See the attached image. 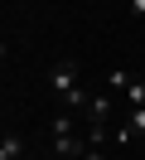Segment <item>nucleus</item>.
Instances as JSON below:
<instances>
[{
  "label": "nucleus",
  "instance_id": "nucleus-1",
  "mask_svg": "<svg viewBox=\"0 0 145 160\" xmlns=\"http://www.w3.org/2000/svg\"><path fill=\"white\" fill-rule=\"evenodd\" d=\"M48 88L63 97L68 112H77V107H87V102H92V92L82 88V68H77L73 58H63V63H53V68H48Z\"/></svg>",
  "mask_w": 145,
  "mask_h": 160
},
{
  "label": "nucleus",
  "instance_id": "nucleus-2",
  "mask_svg": "<svg viewBox=\"0 0 145 160\" xmlns=\"http://www.w3.org/2000/svg\"><path fill=\"white\" fill-rule=\"evenodd\" d=\"M135 136H145V107H131L126 112V126H116V141L121 146H131Z\"/></svg>",
  "mask_w": 145,
  "mask_h": 160
},
{
  "label": "nucleus",
  "instance_id": "nucleus-3",
  "mask_svg": "<svg viewBox=\"0 0 145 160\" xmlns=\"http://www.w3.org/2000/svg\"><path fill=\"white\" fill-rule=\"evenodd\" d=\"M87 117L102 121V126H111V92H92V102H87Z\"/></svg>",
  "mask_w": 145,
  "mask_h": 160
},
{
  "label": "nucleus",
  "instance_id": "nucleus-4",
  "mask_svg": "<svg viewBox=\"0 0 145 160\" xmlns=\"http://www.w3.org/2000/svg\"><path fill=\"white\" fill-rule=\"evenodd\" d=\"M24 155V141L15 136V131H5V136H0V160H19Z\"/></svg>",
  "mask_w": 145,
  "mask_h": 160
}]
</instances>
